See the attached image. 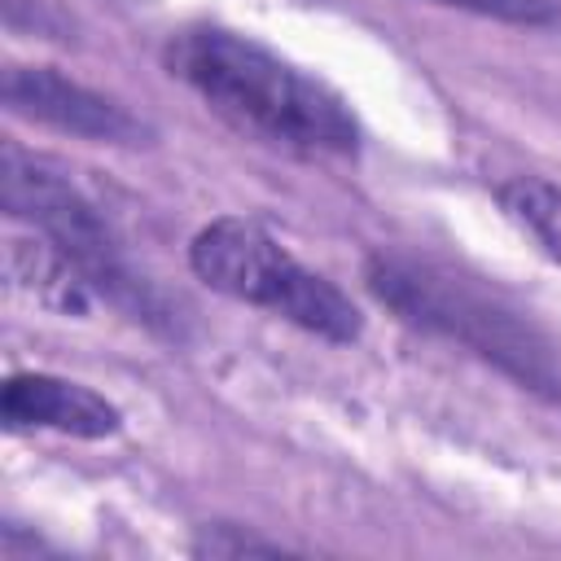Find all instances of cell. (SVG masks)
I'll list each match as a JSON object with an SVG mask.
<instances>
[{
    "instance_id": "cell-1",
    "label": "cell",
    "mask_w": 561,
    "mask_h": 561,
    "mask_svg": "<svg viewBox=\"0 0 561 561\" xmlns=\"http://www.w3.org/2000/svg\"><path fill=\"white\" fill-rule=\"evenodd\" d=\"M167 70L237 131L294 153H355L351 105L302 66L224 26H184L167 39Z\"/></svg>"
},
{
    "instance_id": "cell-9",
    "label": "cell",
    "mask_w": 561,
    "mask_h": 561,
    "mask_svg": "<svg viewBox=\"0 0 561 561\" xmlns=\"http://www.w3.org/2000/svg\"><path fill=\"white\" fill-rule=\"evenodd\" d=\"M193 552H197V557H280L285 543L219 522V526H206V530L193 539Z\"/></svg>"
},
{
    "instance_id": "cell-5",
    "label": "cell",
    "mask_w": 561,
    "mask_h": 561,
    "mask_svg": "<svg viewBox=\"0 0 561 561\" xmlns=\"http://www.w3.org/2000/svg\"><path fill=\"white\" fill-rule=\"evenodd\" d=\"M0 96L18 118H31L39 127H53V131H66L92 145L136 149L153 140V127L140 114H131L123 101L88 83H75L70 75L53 66H9Z\"/></svg>"
},
{
    "instance_id": "cell-2",
    "label": "cell",
    "mask_w": 561,
    "mask_h": 561,
    "mask_svg": "<svg viewBox=\"0 0 561 561\" xmlns=\"http://www.w3.org/2000/svg\"><path fill=\"white\" fill-rule=\"evenodd\" d=\"M364 280L373 298L390 307L403 324L460 342L465 351L482 355L526 390L561 399V364L539 324H530L517 307L486 294L469 276L412 254H373Z\"/></svg>"
},
{
    "instance_id": "cell-8",
    "label": "cell",
    "mask_w": 561,
    "mask_h": 561,
    "mask_svg": "<svg viewBox=\"0 0 561 561\" xmlns=\"http://www.w3.org/2000/svg\"><path fill=\"white\" fill-rule=\"evenodd\" d=\"M495 197H500L504 215L522 232H530L548 259L561 263V188L543 175H513L495 188Z\"/></svg>"
},
{
    "instance_id": "cell-10",
    "label": "cell",
    "mask_w": 561,
    "mask_h": 561,
    "mask_svg": "<svg viewBox=\"0 0 561 561\" xmlns=\"http://www.w3.org/2000/svg\"><path fill=\"white\" fill-rule=\"evenodd\" d=\"M478 18H495V22H513V26H548L561 18L557 0H438Z\"/></svg>"
},
{
    "instance_id": "cell-3",
    "label": "cell",
    "mask_w": 561,
    "mask_h": 561,
    "mask_svg": "<svg viewBox=\"0 0 561 561\" xmlns=\"http://www.w3.org/2000/svg\"><path fill=\"white\" fill-rule=\"evenodd\" d=\"M188 263L210 289L254 302L324 342H355L364 333L359 307L250 219L228 215L206 224L188 245Z\"/></svg>"
},
{
    "instance_id": "cell-7",
    "label": "cell",
    "mask_w": 561,
    "mask_h": 561,
    "mask_svg": "<svg viewBox=\"0 0 561 561\" xmlns=\"http://www.w3.org/2000/svg\"><path fill=\"white\" fill-rule=\"evenodd\" d=\"M4 276L18 294H26L31 302L61 311V316H83L92 294H96L88 285V276L79 272V263L57 241H48L44 232L4 241Z\"/></svg>"
},
{
    "instance_id": "cell-6",
    "label": "cell",
    "mask_w": 561,
    "mask_h": 561,
    "mask_svg": "<svg viewBox=\"0 0 561 561\" xmlns=\"http://www.w3.org/2000/svg\"><path fill=\"white\" fill-rule=\"evenodd\" d=\"M0 412L9 430H57L70 438H110L123 425V412L105 394L53 373H13Z\"/></svg>"
},
{
    "instance_id": "cell-4",
    "label": "cell",
    "mask_w": 561,
    "mask_h": 561,
    "mask_svg": "<svg viewBox=\"0 0 561 561\" xmlns=\"http://www.w3.org/2000/svg\"><path fill=\"white\" fill-rule=\"evenodd\" d=\"M0 202L13 219L35 224L48 241H57L79 272L88 276V285L96 294H105L114 307L158 320V302L153 289L145 280L131 276V267L123 263V250L101 215V206L44 153H31L22 145H4L0 149Z\"/></svg>"
}]
</instances>
